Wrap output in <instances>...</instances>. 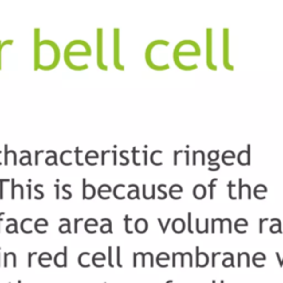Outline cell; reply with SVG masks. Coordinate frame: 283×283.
Instances as JSON below:
<instances>
[{"label":"cell","instance_id":"6da1fadb","mask_svg":"<svg viewBox=\"0 0 283 283\" xmlns=\"http://www.w3.org/2000/svg\"><path fill=\"white\" fill-rule=\"evenodd\" d=\"M40 28L34 29V70L51 71L58 66L61 59V51L58 43L51 39L40 40Z\"/></svg>","mask_w":283,"mask_h":283},{"label":"cell","instance_id":"7a4b0ae2","mask_svg":"<svg viewBox=\"0 0 283 283\" xmlns=\"http://www.w3.org/2000/svg\"><path fill=\"white\" fill-rule=\"evenodd\" d=\"M92 55V49L88 41L83 39H74L66 44L63 51L64 62L73 71H84L88 69V63H82L80 59Z\"/></svg>","mask_w":283,"mask_h":283},{"label":"cell","instance_id":"3957f363","mask_svg":"<svg viewBox=\"0 0 283 283\" xmlns=\"http://www.w3.org/2000/svg\"><path fill=\"white\" fill-rule=\"evenodd\" d=\"M169 45V41L165 39H156L147 44L145 49V61L147 65L155 71H165L169 69L166 60L165 49Z\"/></svg>","mask_w":283,"mask_h":283},{"label":"cell","instance_id":"277c9868","mask_svg":"<svg viewBox=\"0 0 283 283\" xmlns=\"http://www.w3.org/2000/svg\"><path fill=\"white\" fill-rule=\"evenodd\" d=\"M200 55V48L194 40H182L176 44L174 49L173 59L176 63L184 57H198Z\"/></svg>","mask_w":283,"mask_h":283},{"label":"cell","instance_id":"5b68a950","mask_svg":"<svg viewBox=\"0 0 283 283\" xmlns=\"http://www.w3.org/2000/svg\"><path fill=\"white\" fill-rule=\"evenodd\" d=\"M113 63L116 69L124 71L125 66L121 62V30L114 28L113 30Z\"/></svg>","mask_w":283,"mask_h":283},{"label":"cell","instance_id":"8992f818","mask_svg":"<svg viewBox=\"0 0 283 283\" xmlns=\"http://www.w3.org/2000/svg\"><path fill=\"white\" fill-rule=\"evenodd\" d=\"M103 40H104V36H103V28H97L96 30V47H97V51H96V63L99 69L102 71H107L108 66L105 64L103 55H104V45H103Z\"/></svg>","mask_w":283,"mask_h":283},{"label":"cell","instance_id":"52a82bcc","mask_svg":"<svg viewBox=\"0 0 283 283\" xmlns=\"http://www.w3.org/2000/svg\"><path fill=\"white\" fill-rule=\"evenodd\" d=\"M212 29H207V64L209 69L216 71L217 65H214L212 62Z\"/></svg>","mask_w":283,"mask_h":283},{"label":"cell","instance_id":"ba28073f","mask_svg":"<svg viewBox=\"0 0 283 283\" xmlns=\"http://www.w3.org/2000/svg\"><path fill=\"white\" fill-rule=\"evenodd\" d=\"M223 63L228 70H234V65H231L229 62V29L226 28L223 30Z\"/></svg>","mask_w":283,"mask_h":283},{"label":"cell","instance_id":"9c48e42d","mask_svg":"<svg viewBox=\"0 0 283 283\" xmlns=\"http://www.w3.org/2000/svg\"><path fill=\"white\" fill-rule=\"evenodd\" d=\"M96 195V189L92 184H86V179L83 178V199L90 200Z\"/></svg>","mask_w":283,"mask_h":283},{"label":"cell","instance_id":"30bf717a","mask_svg":"<svg viewBox=\"0 0 283 283\" xmlns=\"http://www.w3.org/2000/svg\"><path fill=\"white\" fill-rule=\"evenodd\" d=\"M53 260H54V264L58 268L66 267V263H68V249H66V247H64V250L62 252L57 253Z\"/></svg>","mask_w":283,"mask_h":283},{"label":"cell","instance_id":"8fae6325","mask_svg":"<svg viewBox=\"0 0 283 283\" xmlns=\"http://www.w3.org/2000/svg\"><path fill=\"white\" fill-rule=\"evenodd\" d=\"M148 229V222L147 220L144 219V218H140L135 221L134 223V230L138 234H145L146 231Z\"/></svg>","mask_w":283,"mask_h":283},{"label":"cell","instance_id":"7c38bea8","mask_svg":"<svg viewBox=\"0 0 283 283\" xmlns=\"http://www.w3.org/2000/svg\"><path fill=\"white\" fill-rule=\"evenodd\" d=\"M250 145H248L247 151H242L238 155V162L241 165H249L250 164Z\"/></svg>","mask_w":283,"mask_h":283},{"label":"cell","instance_id":"4fadbf2b","mask_svg":"<svg viewBox=\"0 0 283 283\" xmlns=\"http://www.w3.org/2000/svg\"><path fill=\"white\" fill-rule=\"evenodd\" d=\"M111 191H112V189H111V187L108 186V185L104 184V185H101L99 188V190H97V194H99L100 198L101 199H104V200H106V199H108V198L111 197Z\"/></svg>","mask_w":283,"mask_h":283},{"label":"cell","instance_id":"5bb4252c","mask_svg":"<svg viewBox=\"0 0 283 283\" xmlns=\"http://www.w3.org/2000/svg\"><path fill=\"white\" fill-rule=\"evenodd\" d=\"M105 258H106V257L104 256V253L96 252L95 254L92 257V262H93V264L95 265V267L102 268V267H104V263H103V261L105 260Z\"/></svg>","mask_w":283,"mask_h":283},{"label":"cell","instance_id":"9a60e30c","mask_svg":"<svg viewBox=\"0 0 283 283\" xmlns=\"http://www.w3.org/2000/svg\"><path fill=\"white\" fill-rule=\"evenodd\" d=\"M20 228H21L22 232H25V234H31V232H32V219H31V218H26V219H23L21 221Z\"/></svg>","mask_w":283,"mask_h":283},{"label":"cell","instance_id":"2e32d148","mask_svg":"<svg viewBox=\"0 0 283 283\" xmlns=\"http://www.w3.org/2000/svg\"><path fill=\"white\" fill-rule=\"evenodd\" d=\"M192 194H194V196H195L197 199H201V198H203L206 196V187L201 184L196 185L194 190H192Z\"/></svg>","mask_w":283,"mask_h":283},{"label":"cell","instance_id":"e0dca14e","mask_svg":"<svg viewBox=\"0 0 283 283\" xmlns=\"http://www.w3.org/2000/svg\"><path fill=\"white\" fill-rule=\"evenodd\" d=\"M52 260V257H51V254L48 252H43L40 254V257H39V263H40V265H42L43 268H48L50 267V261Z\"/></svg>","mask_w":283,"mask_h":283},{"label":"cell","instance_id":"ac0fdd59","mask_svg":"<svg viewBox=\"0 0 283 283\" xmlns=\"http://www.w3.org/2000/svg\"><path fill=\"white\" fill-rule=\"evenodd\" d=\"M90 252H83L80 254L79 257V263H80L81 267L83 268H88L90 264H91V261H90Z\"/></svg>","mask_w":283,"mask_h":283},{"label":"cell","instance_id":"d6986e66","mask_svg":"<svg viewBox=\"0 0 283 283\" xmlns=\"http://www.w3.org/2000/svg\"><path fill=\"white\" fill-rule=\"evenodd\" d=\"M48 226V221L45 219H43V218H41V219H38L36 221V223H34V228H36V230L38 231L39 234H45V228H47Z\"/></svg>","mask_w":283,"mask_h":283},{"label":"cell","instance_id":"ffe728a7","mask_svg":"<svg viewBox=\"0 0 283 283\" xmlns=\"http://www.w3.org/2000/svg\"><path fill=\"white\" fill-rule=\"evenodd\" d=\"M198 160H200L201 165H205V153L202 151H195L192 155V164L196 165Z\"/></svg>","mask_w":283,"mask_h":283},{"label":"cell","instance_id":"44dd1931","mask_svg":"<svg viewBox=\"0 0 283 283\" xmlns=\"http://www.w3.org/2000/svg\"><path fill=\"white\" fill-rule=\"evenodd\" d=\"M173 229L175 232H177V234H180V232H183L185 229V222L184 220L180 219V218H177V219L174 220L173 222Z\"/></svg>","mask_w":283,"mask_h":283},{"label":"cell","instance_id":"7402d4cb","mask_svg":"<svg viewBox=\"0 0 283 283\" xmlns=\"http://www.w3.org/2000/svg\"><path fill=\"white\" fill-rule=\"evenodd\" d=\"M14 44V40L12 39H8V40H0V70L2 69V51L8 45H12Z\"/></svg>","mask_w":283,"mask_h":283},{"label":"cell","instance_id":"603a6c76","mask_svg":"<svg viewBox=\"0 0 283 283\" xmlns=\"http://www.w3.org/2000/svg\"><path fill=\"white\" fill-rule=\"evenodd\" d=\"M60 221L64 222L63 225H61L60 228H59V231H60L61 234H66V232H68V234H71V226H70V220L62 218V219H60Z\"/></svg>","mask_w":283,"mask_h":283},{"label":"cell","instance_id":"cb8c5ba5","mask_svg":"<svg viewBox=\"0 0 283 283\" xmlns=\"http://www.w3.org/2000/svg\"><path fill=\"white\" fill-rule=\"evenodd\" d=\"M102 221H104V223H102L100 231L102 234H107V232H111L112 234V222H111L110 219H102Z\"/></svg>","mask_w":283,"mask_h":283},{"label":"cell","instance_id":"d4e9b609","mask_svg":"<svg viewBox=\"0 0 283 283\" xmlns=\"http://www.w3.org/2000/svg\"><path fill=\"white\" fill-rule=\"evenodd\" d=\"M8 221L10 222V225L7 226V228H6V231H7L8 234H12V232H14V234H18L17 220H16V219H11V218H9Z\"/></svg>","mask_w":283,"mask_h":283},{"label":"cell","instance_id":"484cf974","mask_svg":"<svg viewBox=\"0 0 283 283\" xmlns=\"http://www.w3.org/2000/svg\"><path fill=\"white\" fill-rule=\"evenodd\" d=\"M22 153H25L26 156H21V158H20V164H21L22 166H26V165H32V162H31V154L29 151H21Z\"/></svg>","mask_w":283,"mask_h":283},{"label":"cell","instance_id":"4316f807","mask_svg":"<svg viewBox=\"0 0 283 283\" xmlns=\"http://www.w3.org/2000/svg\"><path fill=\"white\" fill-rule=\"evenodd\" d=\"M99 159V153L96 151H88V153L85 154V163L86 164H90V162H91V159Z\"/></svg>","mask_w":283,"mask_h":283},{"label":"cell","instance_id":"83f0119b","mask_svg":"<svg viewBox=\"0 0 283 283\" xmlns=\"http://www.w3.org/2000/svg\"><path fill=\"white\" fill-rule=\"evenodd\" d=\"M97 225H99V222L96 221L95 219H88L85 221V223H84V227H85V230H86V232H88V234H92V231L93 230H91V229L88 228L90 226H93V227H97ZM95 232V231H93V234Z\"/></svg>","mask_w":283,"mask_h":283},{"label":"cell","instance_id":"f1b7e54d","mask_svg":"<svg viewBox=\"0 0 283 283\" xmlns=\"http://www.w3.org/2000/svg\"><path fill=\"white\" fill-rule=\"evenodd\" d=\"M45 164L49 165V166L58 165V157H57V153H55V151H53L52 156L47 157V159H45Z\"/></svg>","mask_w":283,"mask_h":283},{"label":"cell","instance_id":"f546056e","mask_svg":"<svg viewBox=\"0 0 283 283\" xmlns=\"http://www.w3.org/2000/svg\"><path fill=\"white\" fill-rule=\"evenodd\" d=\"M178 191V192H182L183 191V188L180 185H173L171 187V189H169V195H171V197L173 198V196L175 195V192Z\"/></svg>","mask_w":283,"mask_h":283},{"label":"cell","instance_id":"4dcf8cb0","mask_svg":"<svg viewBox=\"0 0 283 283\" xmlns=\"http://www.w3.org/2000/svg\"><path fill=\"white\" fill-rule=\"evenodd\" d=\"M124 220H125V231H126L127 234H133V230H132V228H131V221H132V218H129L128 216H126Z\"/></svg>","mask_w":283,"mask_h":283},{"label":"cell","instance_id":"1f68e13d","mask_svg":"<svg viewBox=\"0 0 283 283\" xmlns=\"http://www.w3.org/2000/svg\"><path fill=\"white\" fill-rule=\"evenodd\" d=\"M157 154H163V151H153V154H151V163H153L155 166H160L159 163L157 162V158H156V155Z\"/></svg>","mask_w":283,"mask_h":283},{"label":"cell","instance_id":"d6a6232c","mask_svg":"<svg viewBox=\"0 0 283 283\" xmlns=\"http://www.w3.org/2000/svg\"><path fill=\"white\" fill-rule=\"evenodd\" d=\"M82 153V151H80V147H77L75 148V164L77 166H83L84 164L80 162V154Z\"/></svg>","mask_w":283,"mask_h":283},{"label":"cell","instance_id":"836d02e7","mask_svg":"<svg viewBox=\"0 0 283 283\" xmlns=\"http://www.w3.org/2000/svg\"><path fill=\"white\" fill-rule=\"evenodd\" d=\"M218 155H219V151H210V153L208 155L210 162H214V160L218 159Z\"/></svg>","mask_w":283,"mask_h":283},{"label":"cell","instance_id":"e575fe53","mask_svg":"<svg viewBox=\"0 0 283 283\" xmlns=\"http://www.w3.org/2000/svg\"><path fill=\"white\" fill-rule=\"evenodd\" d=\"M70 187H71V185H69V184H65V185H63V186H62V189H63V191L65 192L66 195H68V199H70V198L72 197V192L69 190Z\"/></svg>","mask_w":283,"mask_h":283},{"label":"cell","instance_id":"d590c367","mask_svg":"<svg viewBox=\"0 0 283 283\" xmlns=\"http://www.w3.org/2000/svg\"><path fill=\"white\" fill-rule=\"evenodd\" d=\"M8 182V179H0V199H3V184Z\"/></svg>","mask_w":283,"mask_h":283},{"label":"cell","instance_id":"8d00e7d4","mask_svg":"<svg viewBox=\"0 0 283 283\" xmlns=\"http://www.w3.org/2000/svg\"><path fill=\"white\" fill-rule=\"evenodd\" d=\"M217 180H218V178H214L211 182H210V184H209V186H210V198L214 197V192H212V190H214V184L217 183Z\"/></svg>","mask_w":283,"mask_h":283},{"label":"cell","instance_id":"74e56055","mask_svg":"<svg viewBox=\"0 0 283 283\" xmlns=\"http://www.w3.org/2000/svg\"><path fill=\"white\" fill-rule=\"evenodd\" d=\"M157 221L159 222L160 227H162V230H163V232H166V229H167V226L169 225V221H171V219H168V220H167V222H166V225H163V222H162V219H160V218H158V219H157Z\"/></svg>","mask_w":283,"mask_h":283},{"label":"cell","instance_id":"f35d334b","mask_svg":"<svg viewBox=\"0 0 283 283\" xmlns=\"http://www.w3.org/2000/svg\"><path fill=\"white\" fill-rule=\"evenodd\" d=\"M108 265L113 268V261H112V247H108Z\"/></svg>","mask_w":283,"mask_h":283},{"label":"cell","instance_id":"ab89813d","mask_svg":"<svg viewBox=\"0 0 283 283\" xmlns=\"http://www.w3.org/2000/svg\"><path fill=\"white\" fill-rule=\"evenodd\" d=\"M34 254H37V252H30L28 254V257H29L28 258V267L29 268H31V265H32V256H34Z\"/></svg>","mask_w":283,"mask_h":283},{"label":"cell","instance_id":"60d3db41","mask_svg":"<svg viewBox=\"0 0 283 283\" xmlns=\"http://www.w3.org/2000/svg\"><path fill=\"white\" fill-rule=\"evenodd\" d=\"M120 256H121V248L117 247V267L122 268L123 265H122L121 263V260H120Z\"/></svg>","mask_w":283,"mask_h":283},{"label":"cell","instance_id":"b9f144b4","mask_svg":"<svg viewBox=\"0 0 283 283\" xmlns=\"http://www.w3.org/2000/svg\"><path fill=\"white\" fill-rule=\"evenodd\" d=\"M80 221H83L82 218H79V219H75L74 220V232H75V234L77 232V229H79V228H77V225H79V222H80Z\"/></svg>","mask_w":283,"mask_h":283},{"label":"cell","instance_id":"7bdbcfd3","mask_svg":"<svg viewBox=\"0 0 283 283\" xmlns=\"http://www.w3.org/2000/svg\"><path fill=\"white\" fill-rule=\"evenodd\" d=\"M124 153H125V151H120V156H121L123 159H125V165H127L129 160H128V158H127V157L124 156Z\"/></svg>","mask_w":283,"mask_h":283},{"label":"cell","instance_id":"ee69618b","mask_svg":"<svg viewBox=\"0 0 283 283\" xmlns=\"http://www.w3.org/2000/svg\"><path fill=\"white\" fill-rule=\"evenodd\" d=\"M144 154V165H147V151H142Z\"/></svg>","mask_w":283,"mask_h":283},{"label":"cell","instance_id":"f6af8a7d","mask_svg":"<svg viewBox=\"0 0 283 283\" xmlns=\"http://www.w3.org/2000/svg\"><path fill=\"white\" fill-rule=\"evenodd\" d=\"M54 186H55V189H57V196H55V198L59 199V198H60V192H59L60 191V190H59L60 189V187H59V185H54Z\"/></svg>","mask_w":283,"mask_h":283},{"label":"cell","instance_id":"bcb514c9","mask_svg":"<svg viewBox=\"0 0 283 283\" xmlns=\"http://www.w3.org/2000/svg\"><path fill=\"white\" fill-rule=\"evenodd\" d=\"M28 188H29V196H28V198L31 199V186L30 185H28Z\"/></svg>","mask_w":283,"mask_h":283},{"label":"cell","instance_id":"7dc6e473","mask_svg":"<svg viewBox=\"0 0 283 283\" xmlns=\"http://www.w3.org/2000/svg\"><path fill=\"white\" fill-rule=\"evenodd\" d=\"M3 216H5V212H0V222L2 221V218H3Z\"/></svg>","mask_w":283,"mask_h":283},{"label":"cell","instance_id":"c3c4849f","mask_svg":"<svg viewBox=\"0 0 283 283\" xmlns=\"http://www.w3.org/2000/svg\"><path fill=\"white\" fill-rule=\"evenodd\" d=\"M18 283H21V281H20V280H19V281H18Z\"/></svg>","mask_w":283,"mask_h":283}]
</instances>
